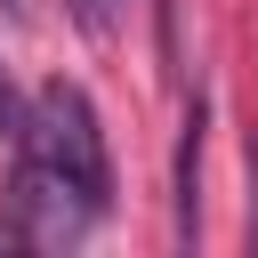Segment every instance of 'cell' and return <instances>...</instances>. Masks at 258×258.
I'll return each instance as SVG.
<instances>
[{
  "label": "cell",
  "instance_id": "6da1fadb",
  "mask_svg": "<svg viewBox=\"0 0 258 258\" xmlns=\"http://www.w3.org/2000/svg\"><path fill=\"white\" fill-rule=\"evenodd\" d=\"M16 210L32 242H73L113 210V161H105V129L97 105L73 81H48L24 113L16 137Z\"/></svg>",
  "mask_w": 258,
  "mask_h": 258
},
{
  "label": "cell",
  "instance_id": "7a4b0ae2",
  "mask_svg": "<svg viewBox=\"0 0 258 258\" xmlns=\"http://www.w3.org/2000/svg\"><path fill=\"white\" fill-rule=\"evenodd\" d=\"M202 226V97L185 105V137H177V242H194Z\"/></svg>",
  "mask_w": 258,
  "mask_h": 258
},
{
  "label": "cell",
  "instance_id": "3957f363",
  "mask_svg": "<svg viewBox=\"0 0 258 258\" xmlns=\"http://www.w3.org/2000/svg\"><path fill=\"white\" fill-rule=\"evenodd\" d=\"M73 16H81V32H97V40H105V32L121 24V0H73Z\"/></svg>",
  "mask_w": 258,
  "mask_h": 258
},
{
  "label": "cell",
  "instance_id": "277c9868",
  "mask_svg": "<svg viewBox=\"0 0 258 258\" xmlns=\"http://www.w3.org/2000/svg\"><path fill=\"white\" fill-rule=\"evenodd\" d=\"M24 113H32V105H16V89H8V73H0V129L24 137Z\"/></svg>",
  "mask_w": 258,
  "mask_h": 258
}]
</instances>
